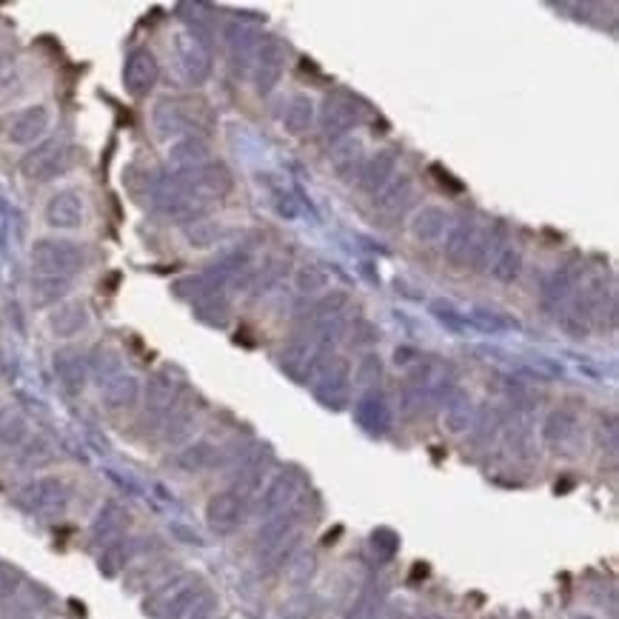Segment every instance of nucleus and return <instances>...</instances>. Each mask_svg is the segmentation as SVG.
<instances>
[{
  "label": "nucleus",
  "mask_w": 619,
  "mask_h": 619,
  "mask_svg": "<svg viewBox=\"0 0 619 619\" xmlns=\"http://www.w3.org/2000/svg\"><path fill=\"white\" fill-rule=\"evenodd\" d=\"M363 106L357 103L351 94L346 92H337L334 98L326 100V112H323V126L328 134H337V132H346L349 126H354L357 117H360Z\"/></svg>",
  "instance_id": "f257e3e1"
},
{
  "label": "nucleus",
  "mask_w": 619,
  "mask_h": 619,
  "mask_svg": "<svg viewBox=\"0 0 619 619\" xmlns=\"http://www.w3.org/2000/svg\"><path fill=\"white\" fill-rule=\"evenodd\" d=\"M309 123H311V100L297 98L294 106L288 109V126H292V132H302Z\"/></svg>",
  "instance_id": "f03ea898"
},
{
  "label": "nucleus",
  "mask_w": 619,
  "mask_h": 619,
  "mask_svg": "<svg viewBox=\"0 0 619 619\" xmlns=\"http://www.w3.org/2000/svg\"><path fill=\"white\" fill-rule=\"evenodd\" d=\"M382 166H394V155H382V157H380V163H377V160L371 163L368 172H366L368 177H363V186H366V189H377V186L385 181Z\"/></svg>",
  "instance_id": "7ed1b4c3"
}]
</instances>
